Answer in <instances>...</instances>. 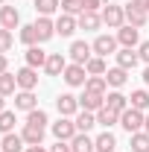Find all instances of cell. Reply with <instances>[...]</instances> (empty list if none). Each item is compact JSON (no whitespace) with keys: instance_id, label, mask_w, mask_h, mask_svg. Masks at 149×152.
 I'll return each mask as SVG.
<instances>
[{"instance_id":"6da1fadb","label":"cell","mask_w":149,"mask_h":152,"mask_svg":"<svg viewBox=\"0 0 149 152\" xmlns=\"http://www.w3.org/2000/svg\"><path fill=\"white\" fill-rule=\"evenodd\" d=\"M143 120H146V114L143 111H137V108H126V111L120 114V126H123V129H126V132L129 134H134V132H140V129H143Z\"/></svg>"},{"instance_id":"7a4b0ae2","label":"cell","mask_w":149,"mask_h":152,"mask_svg":"<svg viewBox=\"0 0 149 152\" xmlns=\"http://www.w3.org/2000/svg\"><path fill=\"white\" fill-rule=\"evenodd\" d=\"M53 134H56V140H73L76 134H79V129H76V123L70 120V117H58L56 123H53Z\"/></svg>"},{"instance_id":"3957f363","label":"cell","mask_w":149,"mask_h":152,"mask_svg":"<svg viewBox=\"0 0 149 152\" xmlns=\"http://www.w3.org/2000/svg\"><path fill=\"white\" fill-rule=\"evenodd\" d=\"M123 20H126V9H123V6L108 3V6L102 9V23H105L108 29H120V26H123Z\"/></svg>"},{"instance_id":"277c9868","label":"cell","mask_w":149,"mask_h":152,"mask_svg":"<svg viewBox=\"0 0 149 152\" xmlns=\"http://www.w3.org/2000/svg\"><path fill=\"white\" fill-rule=\"evenodd\" d=\"M61 76H64V82H67L70 88H79V85L85 88V82H88V70H85V64H67Z\"/></svg>"},{"instance_id":"5b68a950","label":"cell","mask_w":149,"mask_h":152,"mask_svg":"<svg viewBox=\"0 0 149 152\" xmlns=\"http://www.w3.org/2000/svg\"><path fill=\"white\" fill-rule=\"evenodd\" d=\"M56 108H58V114L61 117H73L82 105H79V96H73V94H61L56 99Z\"/></svg>"},{"instance_id":"8992f818","label":"cell","mask_w":149,"mask_h":152,"mask_svg":"<svg viewBox=\"0 0 149 152\" xmlns=\"http://www.w3.org/2000/svg\"><path fill=\"white\" fill-rule=\"evenodd\" d=\"M93 47V53H96V56H111V53H117V38L114 35H96V41H93L91 44Z\"/></svg>"},{"instance_id":"52a82bcc","label":"cell","mask_w":149,"mask_h":152,"mask_svg":"<svg viewBox=\"0 0 149 152\" xmlns=\"http://www.w3.org/2000/svg\"><path fill=\"white\" fill-rule=\"evenodd\" d=\"M91 50H93L91 44H85V41H73L67 53H70V58H73V64H88V61H91Z\"/></svg>"},{"instance_id":"ba28073f","label":"cell","mask_w":149,"mask_h":152,"mask_svg":"<svg viewBox=\"0 0 149 152\" xmlns=\"http://www.w3.org/2000/svg\"><path fill=\"white\" fill-rule=\"evenodd\" d=\"M114 56H117V67H123V70H134L137 61H140V56L134 53V47H123V50H117Z\"/></svg>"},{"instance_id":"9c48e42d","label":"cell","mask_w":149,"mask_h":152,"mask_svg":"<svg viewBox=\"0 0 149 152\" xmlns=\"http://www.w3.org/2000/svg\"><path fill=\"white\" fill-rule=\"evenodd\" d=\"M15 76H18V88H20V91H35V85H38L35 67H29V64H26V67H20Z\"/></svg>"},{"instance_id":"30bf717a","label":"cell","mask_w":149,"mask_h":152,"mask_svg":"<svg viewBox=\"0 0 149 152\" xmlns=\"http://www.w3.org/2000/svg\"><path fill=\"white\" fill-rule=\"evenodd\" d=\"M137 41H140V29H137V26L126 23V26L117 29V44H123V47H134Z\"/></svg>"},{"instance_id":"8fae6325","label":"cell","mask_w":149,"mask_h":152,"mask_svg":"<svg viewBox=\"0 0 149 152\" xmlns=\"http://www.w3.org/2000/svg\"><path fill=\"white\" fill-rule=\"evenodd\" d=\"M20 23V12L15 6H0V26L3 29H18Z\"/></svg>"},{"instance_id":"7c38bea8","label":"cell","mask_w":149,"mask_h":152,"mask_svg":"<svg viewBox=\"0 0 149 152\" xmlns=\"http://www.w3.org/2000/svg\"><path fill=\"white\" fill-rule=\"evenodd\" d=\"M79 105H82V111H99V108L105 105V94H91V91H85V94L79 96Z\"/></svg>"},{"instance_id":"4fadbf2b","label":"cell","mask_w":149,"mask_h":152,"mask_svg":"<svg viewBox=\"0 0 149 152\" xmlns=\"http://www.w3.org/2000/svg\"><path fill=\"white\" fill-rule=\"evenodd\" d=\"M76 26H79V20L73 18V15H58V20H56V35H61V38H67V35H73L76 32Z\"/></svg>"},{"instance_id":"5bb4252c","label":"cell","mask_w":149,"mask_h":152,"mask_svg":"<svg viewBox=\"0 0 149 152\" xmlns=\"http://www.w3.org/2000/svg\"><path fill=\"white\" fill-rule=\"evenodd\" d=\"M35 32H38V41H50V38L56 35V20H50V18H41L35 20Z\"/></svg>"},{"instance_id":"9a60e30c","label":"cell","mask_w":149,"mask_h":152,"mask_svg":"<svg viewBox=\"0 0 149 152\" xmlns=\"http://www.w3.org/2000/svg\"><path fill=\"white\" fill-rule=\"evenodd\" d=\"M105 108H111V111L123 114L129 108V96H123L120 91H111V94H105Z\"/></svg>"},{"instance_id":"2e32d148","label":"cell","mask_w":149,"mask_h":152,"mask_svg":"<svg viewBox=\"0 0 149 152\" xmlns=\"http://www.w3.org/2000/svg\"><path fill=\"white\" fill-rule=\"evenodd\" d=\"M64 67H67V61H64V56H61V53H50V56H47L44 70H47L50 76H61V73H64Z\"/></svg>"},{"instance_id":"e0dca14e","label":"cell","mask_w":149,"mask_h":152,"mask_svg":"<svg viewBox=\"0 0 149 152\" xmlns=\"http://www.w3.org/2000/svg\"><path fill=\"white\" fill-rule=\"evenodd\" d=\"M99 26H102V15H96V12H82V15H79V29L93 32V29H99Z\"/></svg>"},{"instance_id":"ac0fdd59","label":"cell","mask_w":149,"mask_h":152,"mask_svg":"<svg viewBox=\"0 0 149 152\" xmlns=\"http://www.w3.org/2000/svg\"><path fill=\"white\" fill-rule=\"evenodd\" d=\"M20 137H23V143L38 146V143L44 140V129H41V126H29V123H23V132H20Z\"/></svg>"},{"instance_id":"d6986e66","label":"cell","mask_w":149,"mask_h":152,"mask_svg":"<svg viewBox=\"0 0 149 152\" xmlns=\"http://www.w3.org/2000/svg\"><path fill=\"white\" fill-rule=\"evenodd\" d=\"M0 149H3V152H23V137H20V134H15V132L3 134Z\"/></svg>"},{"instance_id":"ffe728a7","label":"cell","mask_w":149,"mask_h":152,"mask_svg":"<svg viewBox=\"0 0 149 152\" xmlns=\"http://www.w3.org/2000/svg\"><path fill=\"white\" fill-rule=\"evenodd\" d=\"M47 56H50V53L38 50L35 44H32V47H26V64H29V67H44V64H47Z\"/></svg>"},{"instance_id":"44dd1931","label":"cell","mask_w":149,"mask_h":152,"mask_svg":"<svg viewBox=\"0 0 149 152\" xmlns=\"http://www.w3.org/2000/svg\"><path fill=\"white\" fill-rule=\"evenodd\" d=\"M38 105V99H35V94H32V91H20L18 96H15V108H20V111H32V108H35Z\"/></svg>"},{"instance_id":"7402d4cb","label":"cell","mask_w":149,"mask_h":152,"mask_svg":"<svg viewBox=\"0 0 149 152\" xmlns=\"http://www.w3.org/2000/svg\"><path fill=\"white\" fill-rule=\"evenodd\" d=\"M114 146H117V137H114L108 129L93 140V149H96V152H114Z\"/></svg>"},{"instance_id":"603a6c76","label":"cell","mask_w":149,"mask_h":152,"mask_svg":"<svg viewBox=\"0 0 149 152\" xmlns=\"http://www.w3.org/2000/svg\"><path fill=\"white\" fill-rule=\"evenodd\" d=\"M70 149H73V152H96V149H93V140L88 137V132L76 134L73 140H70Z\"/></svg>"},{"instance_id":"cb8c5ba5","label":"cell","mask_w":149,"mask_h":152,"mask_svg":"<svg viewBox=\"0 0 149 152\" xmlns=\"http://www.w3.org/2000/svg\"><path fill=\"white\" fill-rule=\"evenodd\" d=\"M114 123H120V114H117V111H111V108H105V105H102V108L96 111V126H105V129H111Z\"/></svg>"},{"instance_id":"d4e9b609","label":"cell","mask_w":149,"mask_h":152,"mask_svg":"<svg viewBox=\"0 0 149 152\" xmlns=\"http://www.w3.org/2000/svg\"><path fill=\"white\" fill-rule=\"evenodd\" d=\"M126 79H129V70H123V67H111V70L105 73V82H108L111 88H123Z\"/></svg>"},{"instance_id":"484cf974","label":"cell","mask_w":149,"mask_h":152,"mask_svg":"<svg viewBox=\"0 0 149 152\" xmlns=\"http://www.w3.org/2000/svg\"><path fill=\"white\" fill-rule=\"evenodd\" d=\"M126 20H129L131 26H137V29H140V26H146V20H149V15L146 12H140V9H134V6H126Z\"/></svg>"},{"instance_id":"4316f807","label":"cell","mask_w":149,"mask_h":152,"mask_svg":"<svg viewBox=\"0 0 149 152\" xmlns=\"http://www.w3.org/2000/svg\"><path fill=\"white\" fill-rule=\"evenodd\" d=\"M15 88H18V76L15 73H0V96H9V94H15Z\"/></svg>"},{"instance_id":"83f0119b","label":"cell","mask_w":149,"mask_h":152,"mask_svg":"<svg viewBox=\"0 0 149 152\" xmlns=\"http://www.w3.org/2000/svg\"><path fill=\"white\" fill-rule=\"evenodd\" d=\"M85 70H88V76H105V73H108L105 58H102V56H91V61L85 64Z\"/></svg>"},{"instance_id":"f1b7e54d","label":"cell","mask_w":149,"mask_h":152,"mask_svg":"<svg viewBox=\"0 0 149 152\" xmlns=\"http://www.w3.org/2000/svg\"><path fill=\"white\" fill-rule=\"evenodd\" d=\"M61 9V0H35V12L38 15H44V18H50L53 12Z\"/></svg>"},{"instance_id":"f546056e","label":"cell","mask_w":149,"mask_h":152,"mask_svg":"<svg viewBox=\"0 0 149 152\" xmlns=\"http://www.w3.org/2000/svg\"><path fill=\"white\" fill-rule=\"evenodd\" d=\"M76 129L79 132H91L93 126H96V117H93V111H82V114H76Z\"/></svg>"},{"instance_id":"4dcf8cb0","label":"cell","mask_w":149,"mask_h":152,"mask_svg":"<svg viewBox=\"0 0 149 152\" xmlns=\"http://www.w3.org/2000/svg\"><path fill=\"white\" fill-rule=\"evenodd\" d=\"M129 105H131V108H137V111H146V108H149V94L143 91V88H140V91H131Z\"/></svg>"},{"instance_id":"1f68e13d","label":"cell","mask_w":149,"mask_h":152,"mask_svg":"<svg viewBox=\"0 0 149 152\" xmlns=\"http://www.w3.org/2000/svg\"><path fill=\"white\" fill-rule=\"evenodd\" d=\"M105 88H108L105 76H88V82H85V91H91V94H105Z\"/></svg>"},{"instance_id":"d6a6232c","label":"cell","mask_w":149,"mask_h":152,"mask_svg":"<svg viewBox=\"0 0 149 152\" xmlns=\"http://www.w3.org/2000/svg\"><path fill=\"white\" fill-rule=\"evenodd\" d=\"M131 152H149V134L146 132L131 134Z\"/></svg>"},{"instance_id":"836d02e7","label":"cell","mask_w":149,"mask_h":152,"mask_svg":"<svg viewBox=\"0 0 149 152\" xmlns=\"http://www.w3.org/2000/svg\"><path fill=\"white\" fill-rule=\"evenodd\" d=\"M26 123H29V126H41V129H47V123H50V120H47V111L32 108V111L26 114Z\"/></svg>"},{"instance_id":"e575fe53","label":"cell","mask_w":149,"mask_h":152,"mask_svg":"<svg viewBox=\"0 0 149 152\" xmlns=\"http://www.w3.org/2000/svg\"><path fill=\"white\" fill-rule=\"evenodd\" d=\"M20 41L26 44V47H32L38 41V32H35V23H26V26H20Z\"/></svg>"},{"instance_id":"d590c367","label":"cell","mask_w":149,"mask_h":152,"mask_svg":"<svg viewBox=\"0 0 149 152\" xmlns=\"http://www.w3.org/2000/svg\"><path fill=\"white\" fill-rule=\"evenodd\" d=\"M61 12L64 15H82L85 6H82V0H61Z\"/></svg>"},{"instance_id":"8d00e7d4","label":"cell","mask_w":149,"mask_h":152,"mask_svg":"<svg viewBox=\"0 0 149 152\" xmlns=\"http://www.w3.org/2000/svg\"><path fill=\"white\" fill-rule=\"evenodd\" d=\"M15 129V111H0V132L9 134Z\"/></svg>"},{"instance_id":"74e56055","label":"cell","mask_w":149,"mask_h":152,"mask_svg":"<svg viewBox=\"0 0 149 152\" xmlns=\"http://www.w3.org/2000/svg\"><path fill=\"white\" fill-rule=\"evenodd\" d=\"M12 44H15V35H12V29H3V26H0V53L12 50Z\"/></svg>"},{"instance_id":"f35d334b","label":"cell","mask_w":149,"mask_h":152,"mask_svg":"<svg viewBox=\"0 0 149 152\" xmlns=\"http://www.w3.org/2000/svg\"><path fill=\"white\" fill-rule=\"evenodd\" d=\"M82 6H85V12H96L102 6V0H82Z\"/></svg>"},{"instance_id":"ab89813d","label":"cell","mask_w":149,"mask_h":152,"mask_svg":"<svg viewBox=\"0 0 149 152\" xmlns=\"http://www.w3.org/2000/svg\"><path fill=\"white\" fill-rule=\"evenodd\" d=\"M50 152H73V149H70V143H67V140H58L56 146H50Z\"/></svg>"},{"instance_id":"60d3db41","label":"cell","mask_w":149,"mask_h":152,"mask_svg":"<svg viewBox=\"0 0 149 152\" xmlns=\"http://www.w3.org/2000/svg\"><path fill=\"white\" fill-rule=\"evenodd\" d=\"M137 56H140V61H146V64H149V41H143V44H140Z\"/></svg>"},{"instance_id":"b9f144b4","label":"cell","mask_w":149,"mask_h":152,"mask_svg":"<svg viewBox=\"0 0 149 152\" xmlns=\"http://www.w3.org/2000/svg\"><path fill=\"white\" fill-rule=\"evenodd\" d=\"M131 6H134V9H140V12H146V15H149V0H131Z\"/></svg>"},{"instance_id":"7bdbcfd3","label":"cell","mask_w":149,"mask_h":152,"mask_svg":"<svg viewBox=\"0 0 149 152\" xmlns=\"http://www.w3.org/2000/svg\"><path fill=\"white\" fill-rule=\"evenodd\" d=\"M6 67H9V58H6V53H0V73H6Z\"/></svg>"},{"instance_id":"ee69618b","label":"cell","mask_w":149,"mask_h":152,"mask_svg":"<svg viewBox=\"0 0 149 152\" xmlns=\"http://www.w3.org/2000/svg\"><path fill=\"white\" fill-rule=\"evenodd\" d=\"M26 152H47V149H44V146L38 143V146H29V149H26Z\"/></svg>"},{"instance_id":"f6af8a7d","label":"cell","mask_w":149,"mask_h":152,"mask_svg":"<svg viewBox=\"0 0 149 152\" xmlns=\"http://www.w3.org/2000/svg\"><path fill=\"white\" fill-rule=\"evenodd\" d=\"M143 82H146V85H149V67H146V70H143Z\"/></svg>"},{"instance_id":"bcb514c9","label":"cell","mask_w":149,"mask_h":152,"mask_svg":"<svg viewBox=\"0 0 149 152\" xmlns=\"http://www.w3.org/2000/svg\"><path fill=\"white\" fill-rule=\"evenodd\" d=\"M143 129H146V134H149V114H146V120H143Z\"/></svg>"},{"instance_id":"7dc6e473","label":"cell","mask_w":149,"mask_h":152,"mask_svg":"<svg viewBox=\"0 0 149 152\" xmlns=\"http://www.w3.org/2000/svg\"><path fill=\"white\" fill-rule=\"evenodd\" d=\"M3 105H6V99H3V96H0V111H6V108H3Z\"/></svg>"},{"instance_id":"c3c4849f","label":"cell","mask_w":149,"mask_h":152,"mask_svg":"<svg viewBox=\"0 0 149 152\" xmlns=\"http://www.w3.org/2000/svg\"><path fill=\"white\" fill-rule=\"evenodd\" d=\"M0 6H3V0H0Z\"/></svg>"},{"instance_id":"681fc988","label":"cell","mask_w":149,"mask_h":152,"mask_svg":"<svg viewBox=\"0 0 149 152\" xmlns=\"http://www.w3.org/2000/svg\"><path fill=\"white\" fill-rule=\"evenodd\" d=\"M0 152H3V149H0Z\"/></svg>"}]
</instances>
